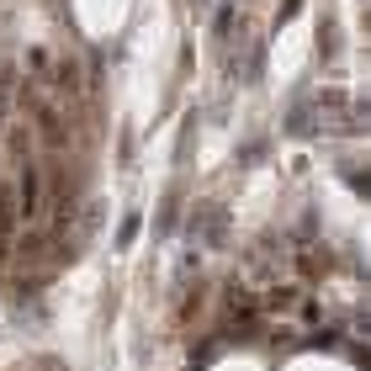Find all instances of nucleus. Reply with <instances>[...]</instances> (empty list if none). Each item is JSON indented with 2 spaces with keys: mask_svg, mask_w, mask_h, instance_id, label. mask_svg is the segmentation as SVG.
Wrapping results in <instances>:
<instances>
[{
  "mask_svg": "<svg viewBox=\"0 0 371 371\" xmlns=\"http://www.w3.org/2000/svg\"><path fill=\"white\" fill-rule=\"evenodd\" d=\"M133 234H138V217H122V228H117V244H133Z\"/></svg>",
  "mask_w": 371,
  "mask_h": 371,
  "instance_id": "2",
  "label": "nucleus"
},
{
  "mask_svg": "<svg viewBox=\"0 0 371 371\" xmlns=\"http://www.w3.org/2000/svg\"><path fill=\"white\" fill-rule=\"evenodd\" d=\"M48 202H43V170L37 159H22V175H16V217L22 223H43Z\"/></svg>",
  "mask_w": 371,
  "mask_h": 371,
  "instance_id": "1",
  "label": "nucleus"
}]
</instances>
